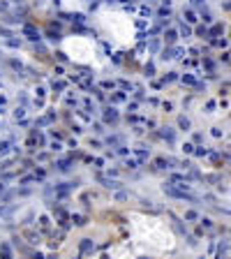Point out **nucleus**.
<instances>
[{
  "instance_id": "nucleus-1",
  "label": "nucleus",
  "mask_w": 231,
  "mask_h": 259,
  "mask_svg": "<svg viewBox=\"0 0 231 259\" xmlns=\"http://www.w3.org/2000/svg\"><path fill=\"white\" fill-rule=\"evenodd\" d=\"M14 208H16V206H0V217H2V220H12Z\"/></svg>"
},
{
  "instance_id": "nucleus-2",
  "label": "nucleus",
  "mask_w": 231,
  "mask_h": 259,
  "mask_svg": "<svg viewBox=\"0 0 231 259\" xmlns=\"http://www.w3.org/2000/svg\"><path fill=\"white\" fill-rule=\"evenodd\" d=\"M23 35H26L28 39H33V42H37V39H39V33H37L35 28H30V26H23Z\"/></svg>"
},
{
  "instance_id": "nucleus-3",
  "label": "nucleus",
  "mask_w": 231,
  "mask_h": 259,
  "mask_svg": "<svg viewBox=\"0 0 231 259\" xmlns=\"http://www.w3.org/2000/svg\"><path fill=\"white\" fill-rule=\"evenodd\" d=\"M104 121L107 123H115L118 121V111H115V109H107V111H104Z\"/></svg>"
},
{
  "instance_id": "nucleus-4",
  "label": "nucleus",
  "mask_w": 231,
  "mask_h": 259,
  "mask_svg": "<svg viewBox=\"0 0 231 259\" xmlns=\"http://www.w3.org/2000/svg\"><path fill=\"white\" fill-rule=\"evenodd\" d=\"M0 259H12V250H9L7 243H2V245H0Z\"/></svg>"
},
{
  "instance_id": "nucleus-5",
  "label": "nucleus",
  "mask_w": 231,
  "mask_h": 259,
  "mask_svg": "<svg viewBox=\"0 0 231 259\" xmlns=\"http://www.w3.org/2000/svg\"><path fill=\"white\" fill-rule=\"evenodd\" d=\"M9 148H12V141H9V139L0 141V157H2V155H7V153H9Z\"/></svg>"
},
{
  "instance_id": "nucleus-6",
  "label": "nucleus",
  "mask_w": 231,
  "mask_h": 259,
  "mask_svg": "<svg viewBox=\"0 0 231 259\" xmlns=\"http://www.w3.org/2000/svg\"><path fill=\"white\" fill-rule=\"evenodd\" d=\"M162 137L167 139V141H169V144H173V141H176V134H173V130H162Z\"/></svg>"
},
{
  "instance_id": "nucleus-7",
  "label": "nucleus",
  "mask_w": 231,
  "mask_h": 259,
  "mask_svg": "<svg viewBox=\"0 0 231 259\" xmlns=\"http://www.w3.org/2000/svg\"><path fill=\"white\" fill-rule=\"evenodd\" d=\"M107 144L109 146H123V137H109Z\"/></svg>"
},
{
  "instance_id": "nucleus-8",
  "label": "nucleus",
  "mask_w": 231,
  "mask_h": 259,
  "mask_svg": "<svg viewBox=\"0 0 231 259\" xmlns=\"http://www.w3.org/2000/svg\"><path fill=\"white\" fill-rule=\"evenodd\" d=\"M102 183L107 185L109 190H118V188H120V183H118V181H109V178H104V181H102Z\"/></svg>"
},
{
  "instance_id": "nucleus-9",
  "label": "nucleus",
  "mask_w": 231,
  "mask_h": 259,
  "mask_svg": "<svg viewBox=\"0 0 231 259\" xmlns=\"http://www.w3.org/2000/svg\"><path fill=\"white\" fill-rule=\"evenodd\" d=\"M164 39H167L169 44H173L176 42V30H167V33H164Z\"/></svg>"
},
{
  "instance_id": "nucleus-10",
  "label": "nucleus",
  "mask_w": 231,
  "mask_h": 259,
  "mask_svg": "<svg viewBox=\"0 0 231 259\" xmlns=\"http://www.w3.org/2000/svg\"><path fill=\"white\" fill-rule=\"evenodd\" d=\"M58 169H60V171H70V160H62V162H58Z\"/></svg>"
},
{
  "instance_id": "nucleus-11",
  "label": "nucleus",
  "mask_w": 231,
  "mask_h": 259,
  "mask_svg": "<svg viewBox=\"0 0 231 259\" xmlns=\"http://www.w3.org/2000/svg\"><path fill=\"white\" fill-rule=\"evenodd\" d=\"M178 125H180L183 130H187V127H190V121H187L185 116H180V118H178Z\"/></svg>"
},
{
  "instance_id": "nucleus-12",
  "label": "nucleus",
  "mask_w": 231,
  "mask_h": 259,
  "mask_svg": "<svg viewBox=\"0 0 231 259\" xmlns=\"http://www.w3.org/2000/svg\"><path fill=\"white\" fill-rule=\"evenodd\" d=\"M26 236L30 238V243H39V236H37L35 231H26Z\"/></svg>"
},
{
  "instance_id": "nucleus-13",
  "label": "nucleus",
  "mask_w": 231,
  "mask_h": 259,
  "mask_svg": "<svg viewBox=\"0 0 231 259\" xmlns=\"http://www.w3.org/2000/svg\"><path fill=\"white\" fill-rule=\"evenodd\" d=\"M185 19L190 21V23H194V21H196V16H194V12H192V9H187V12H185Z\"/></svg>"
},
{
  "instance_id": "nucleus-14",
  "label": "nucleus",
  "mask_w": 231,
  "mask_h": 259,
  "mask_svg": "<svg viewBox=\"0 0 231 259\" xmlns=\"http://www.w3.org/2000/svg\"><path fill=\"white\" fill-rule=\"evenodd\" d=\"M180 35H183V37H190V35H192V30H190V28L183 23V26H180Z\"/></svg>"
},
{
  "instance_id": "nucleus-15",
  "label": "nucleus",
  "mask_w": 231,
  "mask_h": 259,
  "mask_svg": "<svg viewBox=\"0 0 231 259\" xmlns=\"http://www.w3.org/2000/svg\"><path fill=\"white\" fill-rule=\"evenodd\" d=\"M136 157H139V160H148V153H146V150H136Z\"/></svg>"
},
{
  "instance_id": "nucleus-16",
  "label": "nucleus",
  "mask_w": 231,
  "mask_h": 259,
  "mask_svg": "<svg viewBox=\"0 0 231 259\" xmlns=\"http://www.w3.org/2000/svg\"><path fill=\"white\" fill-rule=\"evenodd\" d=\"M111 100H113V102H123V100H125V93H115Z\"/></svg>"
},
{
  "instance_id": "nucleus-17",
  "label": "nucleus",
  "mask_w": 231,
  "mask_h": 259,
  "mask_svg": "<svg viewBox=\"0 0 231 259\" xmlns=\"http://www.w3.org/2000/svg\"><path fill=\"white\" fill-rule=\"evenodd\" d=\"M81 250H83V252H86V250H90V241H88V238H86V241L81 243Z\"/></svg>"
},
{
  "instance_id": "nucleus-18",
  "label": "nucleus",
  "mask_w": 231,
  "mask_h": 259,
  "mask_svg": "<svg viewBox=\"0 0 231 259\" xmlns=\"http://www.w3.org/2000/svg\"><path fill=\"white\" fill-rule=\"evenodd\" d=\"M185 217H187V220H196V213H194V211H187Z\"/></svg>"
},
{
  "instance_id": "nucleus-19",
  "label": "nucleus",
  "mask_w": 231,
  "mask_h": 259,
  "mask_svg": "<svg viewBox=\"0 0 231 259\" xmlns=\"http://www.w3.org/2000/svg\"><path fill=\"white\" fill-rule=\"evenodd\" d=\"M23 113H26L23 109H16V111H14V118H23Z\"/></svg>"
},
{
  "instance_id": "nucleus-20",
  "label": "nucleus",
  "mask_w": 231,
  "mask_h": 259,
  "mask_svg": "<svg viewBox=\"0 0 231 259\" xmlns=\"http://www.w3.org/2000/svg\"><path fill=\"white\" fill-rule=\"evenodd\" d=\"M51 150H62V146L58 144V141H53V144H51Z\"/></svg>"
},
{
  "instance_id": "nucleus-21",
  "label": "nucleus",
  "mask_w": 231,
  "mask_h": 259,
  "mask_svg": "<svg viewBox=\"0 0 231 259\" xmlns=\"http://www.w3.org/2000/svg\"><path fill=\"white\" fill-rule=\"evenodd\" d=\"M183 81H185V83H196L194 79H192V77H187V74H185V77H183Z\"/></svg>"
},
{
  "instance_id": "nucleus-22",
  "label": "nucleus",
  "mask_w": 231,
  "mask_h": 259,
  "mask_svg": "<svg viewBox=\"0 0 231 259\" xmlns=\"http://www.w3.org/2000/svg\"><path fill=\"white\" fill-rule=\"evenodd\" d=\"M192 148H194L192 144H185V146H183V150H185V153H192Z\"/></svg>"
},
{
  "instance_id": "nucleus-23",
  "label": "nucleus",
  "mask_w": 231,
  "mask_h": 259,
  "mask_svg": "<svg viewBox=\"0 0 231 259\" xmlns=\"http://www.w3.org/2000/svg\"><path fill=\"white\" fill-rule=\"evenodd\" d=\"M62 88H65V83H60V81H58V83H53V90H62Z\"/></svg>"
},
{
  "instance_id": "nucleus-24",
  "label": "nucleus",
  "mask_w": 231,
  "mask_h": 259,
  "mask_svg": "<svg viewBox=\"0 0 231 259\" xmlns=\"http://www.w3.org/2000/svg\"><path fill=\"white\" fill-rule=\"evenodd\" d=\"M192 2H194V5H201V2H204V0H192Z\"/></svg>"
},
{
  "instance_id": "nucleus-25",
  "label": "nucleus",
  "mask_w": 231,
  "mask_h": 259,
  "mask_svg": "<svg viewBox=\"0 0 231 259\" xmlns=\"http://www.w3.org/2000/svg\"><path fill=\"white\" fill-rule=\"evenodd\" d=\"M148 2H153V0H148Z\"/></svg>"
},
{
  "instance_id": "nucleus-26",
  "label": "nucleus",
  "mask_w": 231,
  "mask_h": 259,
  "mask_svg": "<svg viewBox=\"0 0 231 259\" xmlns=\"http://www.w3.org/2000/svg\"><path fill=\"white\" fill-rule=\"evenodd\" d=\"M16 2H21V0H16Z\"/></svg>"
}]
</instances>
